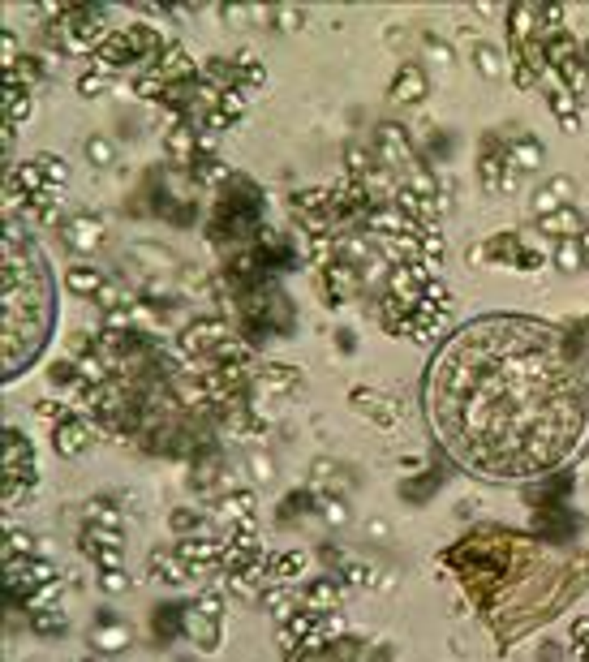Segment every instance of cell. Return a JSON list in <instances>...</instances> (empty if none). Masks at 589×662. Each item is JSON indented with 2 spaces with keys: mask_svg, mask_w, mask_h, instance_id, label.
Masks as SVG:
<instances>
[{
  "mask_svg": "<svg viewBox=\"0 0 589 662\" xmlns=\"http://www.w3.org/2000/svg\"><path fill=\"white\" fill-rule=\"evenodd\" d=\"M86 662H95V658H86Z\"/></svg>",
  "mask_w": 589,
  "mask_h": 662,
  "instance_id": "11",
  "label": "cell"
},
{
  "mask_svg": "<svg viewBox=\"0 0 589 662\" xmlns=\"http://www.w3.org/2000/svg\"><path fill=\"white\" fill-rule=\"evenodd\" d=\"M91 147H95V159H103V164H108V159H112V151H108V143H91Z\"/></svg>",
  "mask_w": 589,
  "mask_h": 662,
  "instance_id": "9",
  "label": "cell"
},
{
  "mask_svg": "<svg viewBox=\"0 0 589 662\" xmlns=\"http://www.w3.org/2000/svg\"><path fill=\"white\" fill-rule=\"evenodd\" d=\"M86 439H91V426L78 422V417H65V422H56V435H52V443H56L60 456H78Z\"/></svg>",
  "mask_w": 589,
  "mask_h": 662,
  "instance_id": "2",
  "label": "cell"
},
{
  "mask_svg": "<svg viewBox=\"0 0 589 662\" xmlns=\"http://www.w3.org/2000/svg\"><path fill=\"white\" fill-rule=\"evenodd\" d=\"M69 284H74L78 293H91V297H99V289H103V280H99L95 271H86V267H74V271H69Z\"/></svg>",
  "mask_w": 589,
  "mask_h": 662,
  "instance_id": "6",
  "label": "cell"
},
{
  "mask_svg": "<svg viewBox=\"0 0 589 662\" xmlns=\"http://www.w3.org/2000/svg\"><path fill=\"white\" fill-rule=\"evenodd\" d=\"M426 409L461 465L487 477H529L576 447L589 400L555 327L495 315L443 344L426 374Z\"/></svg>",
  "mask_w": 589,
  "mask_h": 662,
  "instance_id": "1",
  "label": "cell"
},
{
  "mask_svg": "<svg viewBox=\"0 0 589 662\" xmlns=\"http://www.w3.org/2000/svg\"><path fill=\"white\" fill-rule=\"evenodd\" d=\"M99 581H103V589H125V572H121V568H112V572H103Z\"/></svg>",
  "mask_w": 589,
  "mask_h": 662,
  "instance_id": "8",
  "label": "cell"
},
{
  "mask_svg": "<svg viewBox=\"0 0 589 662\" xmlns=\"http://www.w3.org/2000/svg\"><path fill=\"white\" fill-rule=\"evenodd\" d=\"M65 237L74 241V250H91L95 241H99V224H95L91 216H78V220L65 224Z\"/></svg>",
  "mask_w": 589,
  "mask_h": 662,
  "instance_id": "4",
  "label": "cell"
},
{
  "mask_svg": "<svg viewBox=\"0 0 589 662\" xmlns=\"http://www.w3.org/2000/svg\"><path fill=\"white\" fill-rule=\"evenodd\" d=\"M86 520H91V525H95V520H99L103 529H117V525H121V516H117V508H112V503H103V499L86 503Z\"/></svg>",
  "mask_w": 589,
  "mask_h": 662,
  "instance_id": "5",
  "label": "cell"
},
{
  "mask_svg": "<svg viewBox=\"0 0 589 662\" xmlns=\"http://www.w3.org/2000/svg\"><path fill=\"white\" fill-rule=\"evenodd\" d=\"M99 641H103V645H121V641H125V633H99Z\"/></svg>",
  "mask_w": 589,
  "mask_h": 662,
  "instance_id": "10",
  "label": "cell"
},
{
  "mask_svg": "<svg viewBox=\"0 0 589 662\" xmlns=\"http://www.w3.org/2000/svg\"><path fill=\"white\" fill-rule=\"evenodd\" d=\"M301 602H305L310 615H319V611L336 607V602H340V581H315V585H310V594H305Z\"/></svg>",
  "mask_w": 589,
  "mask_h": 662,
  "instance_id": "3",
  "label": "cell"
},
{
  "mask_svg": "<svg viewBox=\"0 0 589 662\" xmlns=\"http://www.w3.org/2000/svg\"><path fill=\"white\" fill-rule=\"evenodd\" d=\"M271 572H275V576H301V572H305V560H301V555H275Z\"/></svg>",
  "mask_w": 589,
  "mask_h": 662,
  "instance_id": "7",
  "label": "cell"
}]
</instances>
